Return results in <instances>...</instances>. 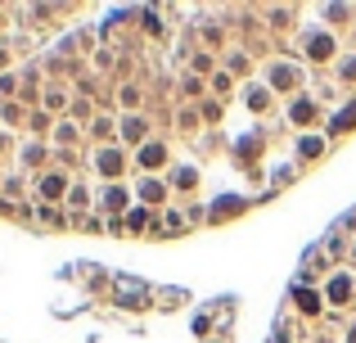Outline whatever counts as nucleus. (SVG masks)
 Returning <instances> with one entry per match:
<instances>
[{
  "instance_id": "nucleus-1",
  "label": "nucleus",
  "mask_w": 356,
  "mask_h": 343,
  "mask_svg": "<svg viewBox=\"0 0 356 343\" xmlns=\"http://www.w3.org/2000/svg\"><path fill=\"white\" fill-rule=\"evenodd\" d=\"M352 343H356V330H352Z\"/></svg>"
}]
</instances>
